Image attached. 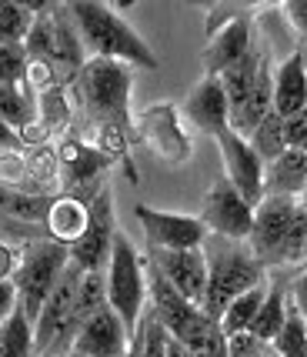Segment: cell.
<instances>
[{"label":"cell","mask_w":307,"mask_h":357,"mask_svg":"<svg viewBox=\"0 0 307 357\" xmlns=\"http://www.w3.org/2000/svg\"><path fill=\"white\" fill-rule=\"evenodd\" d=\"M130 87H134L130 63L91 57L84 63V70L67 84V97L77 104L87 130L121 127L127 134H134L137 127L130 124Z\"/></svg>","instance_id":"6da1fadb"},{"label":"cell","mask_w":307,"mask_h":357,"mask_svg":"<svg viewBox=\"0 0 307 357\" xmlns=\"http://www.w3.org/2000/svg\"><path fill=\"white\" fill-rule=\"evenodd\" d=\"M70 20H74L77 33L84 40V50L104 61H121L130 67H144V70H157L160 61L151 47L144 44L127 20H123L114 3H93V0H74L67 3Z\"/></svg>","instance_id":"7a4b0ae2"},{"label":"cell","mask_w":307,"mask_h":357,"mask_svg":"<svg viewBox=\"0 0 307 357\" xmlns=\"http://www.w3.org/2000/svg\"><path fill=\"white\" fill-rule=\"evenodd\" d=\"M204 261H207V297H204V314L211 321H220L234 297L247 294L254 287H267V271H264L244 241H227L207 234L204 241Z\"/></svg>","instance_id":"3957f363"},{"label":"cell","mask_w":307,"mask_h":357,"mask_svg":"<svg viewBox=\"0 0 307 357\" xmlns=\"http://www.w3.org/2000/svg\"><path fill=\"white\" fill-rule=\"evenodd\" d=\"M24 50H27L31 61L54 63L63 84H70L87 63V50H84V40H80L74 20H70L67 3H40L37 7Z\"/></svg>","instance_id":"277c9868"},{"label":"cell","mask_w":307,"mask_h":357,"mask_svg":"<svg viewBox=\"0 0 307 357\" xmlns=\"http://www.w3.org/2000/svg\"><path fill=\"white\" fill-rule=\"evenodd\" d=\"M104 278H107V304L123 321L127 337L134 341L140 331L144 304H147V271H144V261L137 257L134 244L123 234H117V241H114Z\"/></svg>","instance_id":"5b68a950"},{"label":"cell","mask_w":307,"mask_h":357,"mask_svg":"<svg viewBox=\"0 0 307 357\" xmlns=\"http://www.w3.org/2000/svg\"><path fill=\"white\" fill-rule=\"evenodd\" d=\"M20 250H24V257H20V267L14 274V287L24 314L37 321L50 291L57 287V280L63 278V271L70 264V250L63 244H54V241H27Z\"/></svg>","instance_id":"8992f818"},{"label":"cell","mask_w":307,"mask_h":357,"mask_svg":"<svg viewBox=\"0 0 307 357\" xmlns=\"http://www.w3.org/2000/svg\"><path fill=\"white\" fill-rule=\"evenodd\" d=\"M294 197H264L261 207L254 211V227H250V237L244 244L250 248L254 261L271 271V267H280V254H284V241H287V231H291L294 211H297Z\"/></svg>","instance_id":"52a82bcc"},{"label":"cell","mask_w":307,"mask_h":357,"mask_svg":"<svg viewBox=\"0 0 307 357\" xmlns=\"http://www.w3.org/2000/svg\"><path fill=\"white\" fill-rule=\"evenodd\" d=\"M220 147V160H224V177L230 181V187L244 197L254 211L261 207V201L267 197V164H264L257 151L250 147V140L237 137L234 130H224L217 137Z\"/></svg>","instance_id":"ba28073f"},{"label":"cell","mask_w":307,"mask_h":357,"mask_svg":"<svg viewBox=\"0 0 307 357\" xmlns=\"http://www.w3.org/2000/svg\"><path fill=\"white\" fill-rule=\"evenodd\" d=\"M104 181L97 177V181H87V184L74 187V190H63L57 194L54 201H50V211H47V237L54 241V244H63V248L70 250L84 237L87 231V224H91V207L97 201V194L104 190Z\"/></svg>","instance_id":"9c48e42d"},{"label":"cell","mask_w":307,"mask_h":357,"mask_svg":"<svg viewBox=\"0 0 307 357\" xmlns=\"http://www.w3.org/2000/svg\"><path fill=\"white\" fill-rule=\"evenodd\" d=\"M134 214L144 227L147 250H200L207 241V227L194 214H167L147 204H137Z\"/></svg>","instance_id":"30bf717a"},{"label":"cell","mask_w":307,"mask_h":357,"mask_svg":"<svg viewBox=\"0 0 307 357\" xmlns=\"http://www.w3.org/2000/svg\"><path fill=\"white\" fill-rule=\"evenodd\" d=\"M200 220H204L207 234L227 237V241H247L250 227H254V207L230 187L227 177H217L211 190L204 194Z\"/></svg>","instance_id":"8fae6325"},{"label":"cell","mask_w":307,"mask_h":357,"mask_svg":"<svg viewBox=\"0 0 307 357\" xmlns=\"http://www.w3.org/2000/svg\"><path fill=\"white\" fill-rule=\"evenodd\" d=\"M117 224H114V197H110V187H104L97 194V201L91 207V224L84 237L70 248V261H74L80 271H107L110 264V250H114V241H117Z\"/></svg>","instance_id":"7c38bea8"},{"label":"cell","mask_w":307,"mask_h":357,"mask_svg":"<svg viewBox=\"0 0 307 357\" xmlns=\"http://www.w3.org/2000/svg\"><path fill=\"white\" fill-rule=\"evenodd\" d=\"M147 261L160 271V278L167 280L184 301H190L194 307L204 311V297H207V261H204V250H151Z\"/></svg>","instance_id":"4fadbf2b"},{"label":"cell","mask_w":307,"mask_h":357,"mask_svg":"<svg viewBox=\"0 0 307 357\" xmlns=\"http://www.w3.org/2000/svg\"><path fill=\"white\" fill-rule=\"evenodd\" d=\"M137 137L157 157H164L167 164H187L190 160V137L177 124L174 104H157V107L144 110L137 117Z\"/></svg>","instance_id":"5bb4252c"},{"label":"cell","mask_w":307,"mask_h":357,"mask_svg":"<svg viewBox=\"0 0 307 357\" xmlns=\"http://www.w3.org/2000/svg\"><path fill=\"white\" fill-rule=\"evenodd\" d=\"M250 44H254V27H250V17L241 10L237 17H230L220 31L207 37L204 57H200L204 61V77H220L230 67H237L247 57Z\"/></svg>","instance_id":"9a60e30c"},{"label":"cell","mask_w":307,"mask_h":357,"mask_svg":"<svg viewBox=\"0 0 307 357\" xmlns=\"http://www.w3.org/2000/svg\"><path fill=\"white\" fill-rule=\"evenodd\" d=\"M74 351L80 357H127L130 337L123 331V321L114 314L110 304H104L74 337Z\"/></svg>","instance_id":"2e32d148"},{"label":"cell","mask_w":307,"mask_h":357,"mask_svg":"<svg viewBox=\"0 0 307 357\" xmlns=\"http://www.w3.org/2000/svg\"><path fill=\"white\" fill-rule=\"evenodd\" d=\"M187 117H190V124L197 127L200 134H211V137H220L224 130H230V104L227 97H224V87H220V80L217 77H204L194 87V91L187 93Z\"/></svg>","instance_id":"e0dca14e"},{"label":"cell","mask_w":307,"mask_h":357,"mask_svg":"<svg viewBox=\"0 0 307 357\" xmlns=\"http://www.w3.org/2000/svg\"><path fill=\"white\" fill-rule=\"evenodd\" d=\"M57 160H61V190H74V187L87 184V181H97L114 164L107 154L93 151L91 144H84L74 134H63L61 137Z\"/></svg>","instance_id":"ac0fdd59"},{"label":"cell","mask_w":307,"mask_h":357,"mask_svg":"<svg viewBox=\"0 0 307 357\" xmlns=\"http://www.w3.org/2000/svg\"><path fill=\"white\" fill-rule=\"evenodd\" d=\"M307 107V67L301 57V47L287 54V61L277 63L274 70V114L291 121L294 114Z\"/></svg>","instance_id":"d6986e66"},{"label":"cell","mask_w":307,"mask_h":357,"mask_svg":"<svg viewBox=\"0 0 307 357\" xmlns=\"http://www.w3.org/2000/svg\"><path fill=\"white\" fill-rule=\"evenodd\" d=\"M307 187V154L284 151L274 164H267V197H294L301 201Z\"/></svg>","instance_id":"ffe728a7"},{"label":"cell","mask_w":307,"mask_h":357,"mask_svg":"<svg viewBox=\"0 0 307 357\" xmlns=\"http://www.w3.org/2000/svg\"><path fill=\"white\" fill-rule=\"evenodd\" d=\"M287 297H291V291H284V280L280 278H274L267 284V297H264L261 311H257L254 324H250V334L261 344H274V337L280 334L284 317H287Z\"/></svg>","instance_id":"44dd1931"},{"label":"cell","mask_w":307,"mask_h":357,"mask_svg":"<svg viewBox=\"0 0 307 357\" xmlns=\"http://www.w3.org/2000/svg\"><path fill=\"white\" fill-rule=\"evenodd\" d=\"M107 304V278L100 271H84V278L77 284L74 297V314H70V334H80V327L91 321L93 314Z\"/></svg>","instance_id":"7402d4cb"},{"label":"cell","mask_w":307,"mask_h":357,"mask_svg":"<svg viewBox=\"0 0 307 357\" xmlns=\"http://www.w3.org/2000/svg\"><path fill=\"white\" fill-rule=\"evenodd\" d=\"M0 121H7L17 134L37 121V93L27 87V80L0 87Z\"/></svg>","instance_id":"603a6c76"},{"label":"cell","mask_w":307,"mask_h":357,"mask_svg":"<svg viewBox=\"0 0 307 357\" xmlns=\"http://www.w3.org/2000/svg\"><path fill=\"white\" fill-rule=\"evenodd\" d=\"M40 3H10V0H0V47H24L27 44V33L33 27V17H37Z\"/></svg>","instance_id":"cb8c5ba5"},{"label":"cell","mask_w":307,"mask_h":357,"mask_svg":"<svg viewBox=\"0 0 307 357\" xmlns=\"http://www.w3.org/2000/svg\"><path fill=\"white\" fill-rule=\"evenodd\" d=\"M264 297H267V287H254V291H247V294L234 297L227 304V311L220 314V331H224V337H237V334H250V324H254V317L261 311Z\"/></svg>","instance_id":"d4e9b609"},{"label":"cell","mask_w":307,"mask_h":357,"mask_svg":"<svg viewBox=\"0 0 307 357\" xmlns=\"http://www.w3.org/2000/svg\"><path fill=\"white\" fill-rule=\"evenodd\" d=\"M0 357H33V321L20 304L0 324Z\"/></svg>","instance_id":"484cf974"},{"label":"cell","mask_w":307,"mask_h":357,"mask_svg":"<svg viewBox=\"0 0 307 357\" xmlns=\"http://www.w3.org/2000/svg\"><path fill=\"white\" fill-rule=\"evenodd\" d=\"M70 100H67V87H54V91H44L37 93V121L44 127L47 134H63L70 127Z\"/></svg>","instance_id":"4316f807"},{"label":"cell","mask_w":307,"mask_h":357,"mask_svg":"<svg viewBox=\"0 0 307 357\" xmlns=\"http://www.w3.org/2000/svg\"><path fill=\"white\" fill-rule=\"evenodd\" d=\"M274 354L277 357H307V317L297 311L291 297H287V317H284V327L274 337Z\"/></svg>","instance_id":"83f0119b"},{"label":"cell","mask_w":307,"mask_h":357,"mask_svg":"<svg viewBox=\"0 0 307 357\" xmlns=\"http://www.w3.org/2000/svg\"><path fill=\"white\" fill-rule=\"evenodd\" d=\"M250 147L257 151V157H261L264 164H274L277 157L287 151V140H284V117L271 110V114L264 117V124L250 134Z\"/></svg>","instance_id":"f1b7e54d"},{"label":"cell","mask_w":307,"mask_h":357,"mask_svg":"<svg viewBox=\"0 0 307 357\" xmlns=\"http://www.w3.org/2000/svg\"><path fill=\"white\" fill-rule=\"evenodd\" d=\"M54 197H37V194H24L14 187H0V211L14 214L20 220H47Z\"/></svg>","instance_id":"f546056e"},{"label":"cell","mask_w":307,"mask_h":357,"mask_svg":"<svg viewBox=\"0 0 307 357\" xmlns=\"http://www.w3.org/2000/svg\"><path fill=\"white\" fill-rule=\"evenodd\" d=\"M280 264H307V207L297 204L291 220V231L284 241V254H280Z\"/></svg>","instance_id":"4dcf8cb0"},{"label":"cell","mask_w":307,"mask_h":357,"mask_svg":"<svg viewBox=\"0 0 307 357\" xmlns=\"http://www.w3.org/2000/svg\"><path fill=\"white\" fill-rule=\"evenodd\" d=\"M27 77V50L24 47H0V87L20 84Z\"/></svg>","instance_id":"1f68e13d"},{"label":"cell","mask_w":307,"mask_h":357,"mask_svg":"<svg viewBox=\"0 0 307 357\" xmlns=\"http://www.w3.org/2000/svg\"><path fill=\"white\" fill-rule=\"evenodd\" d=\"M277 14L284 17V24L294 31L297 47L307 44V0H287V3H277Z\"/></svg>","instance_id":"d6a6232c"},{"label":"cell","mask_w":307,"mask_h":357,"mask_svg":"<svg viewBox=\"0 0 307 357\" xmlns=\"http://www.w3.org/2000/svg\"><path fill=\"white\" fill-rule=\"evenodd\" d=\"M20 257H24V250H17L7 241H0V280H14L17 267H20Z\"/></svg>","instance_id":"836d02e7"},{"label":"cell","mask_w":307,"mask_h":357,"mask_svg":"<svg viewBox=\"0 0 307 357\" xmlns=\"http://www.w3.org/2000/svg\"><path fill=\"white\" fill-rule=\"evenodd\" d=\"M17 304H20V297H17L14 280H0V324L17 311Z\"/></svg>","instance_id":"e575fe53"},{"label":"cell","mask_w":307,"mask_h":357,"mask_svg":"<svg viewBox=\"0 0 307 357\" xmlns=\"http://www.w3.org/2000/svg\"><path fill=\"white\" fill-rule=\"evenodd\" d=\"M291 301L297 304V311L307 317V267L294 278V284H291Z\"/></svg>","instance_id":"d590c367"},{"label":"cell","mask_w":307,"mask_h":357,"mask_svg":"<svg viewBox=\"0 0 307 357\" xmlns=\"http://www.w3.org/2000/svg\"><path fill=\"white\" fill-rule=\"evenodd\" d=\"M0 151L3 154H17L20 151V134L7 121H0Z\"/></svg>","instance_id":"8d00e7d4"},{"label":"cell","mask_w":307,"mask_h":357,"mask_svg":"<svg viewBox=\"0 0 307 357\" xmlns=\"http://www.w3.org/2000/svg\"><path fill=\"white\" fill-rule=\"evenodd\" d=\"M301 57H304V67H307V44H301Z\"/></svg>","instance_id":"74e56055"},{"label":"cell","mask_w":307,"mask_h":357,"mask_svg":"<svg viewBox=\"0 0 307 357\" xmlns=\"http://www.w3.org/2000/svg\"><path fill=\"white\" fill-rule=\"evenodd\" d=\"M301 204H304V207H307V187H304V194H301Z\"/></svg>","instance_id":"f35d334b"},{"label":"cell","mask_w":307,"mask_h":357,"mask_svg":"<svg viewBox=\"0 0 307 357\" xmlns=\"http://www.w3.org/2000/svg\"><path fill=\"white\" fill-rule=\"evenodd\" d=\"M63 357H80V354H77V351H70V354H63Z\"/></svg>","instance_id":"ab89813d"}]
</instances>
